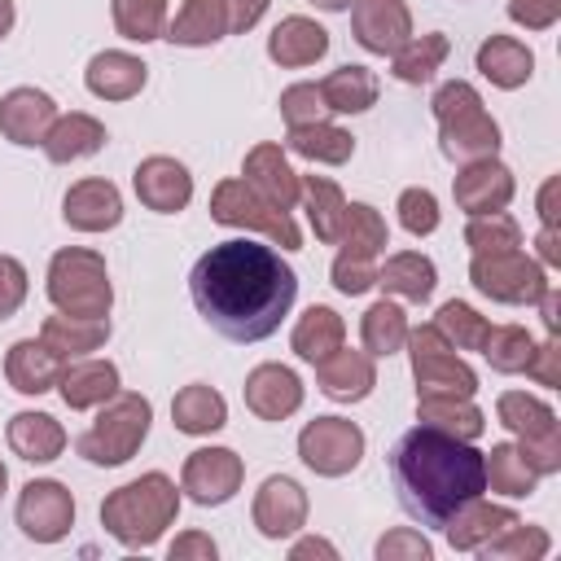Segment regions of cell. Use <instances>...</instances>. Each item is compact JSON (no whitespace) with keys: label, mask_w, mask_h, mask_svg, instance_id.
I'll list each match as a JSON object with an SVG mask.
<instances>
[{"label":"cell","mask_w":561,"mask_h":561,"mask_svg":"<svg viewBox=\"0 0 561 561\" xmlns=\"http://www.w3.org/2000/svg\"><path fill=\"white\" fill-rule=\"evenodd\" d=\"M188 294L197 316L228 342H263L280 329L298 298V272L259 241L228 237L210 245L193 272Z\"/></svg>","instance_id":"obj_1"},{"label":"cell","mask_w":561,"mask_h":561,"mask_svg":"<svg viewBox=\"0 0 561 561\" xmlns=\"http://www.w3.org/2000/svg\"><path fill=\"white\" fill-rule=\"evenodd\" d=\"M386 465H390L399 508L412 522L434 526V530H443V522L460 504H469L486 491L482 451L456 434L434 430V425H412L408 434H399Z\"/></svg>","instance_id":"obj_2"},{"label":"cell","mask_w":561,"mask_h":561,"mask_svg":"<svg viewBox=\"0 0 561 561\" xmlns=\"http://www.w3.org/2000/svg\"><path fill=\"white\" fill-rule=\"evenodd\" d=\"M175 513H180V491L167 473H140L101 500V526L123 548H153L162 530L175 526Z\"/></svg>","instance_id":"obj_3"},{"label":"cell","mask_w":561,"mask_h":561,"mask_svg":"<svg viewBox=\"0 0 561 561\" xmlns=\"http://www.w3.org/2000/svg\"><path fill=\"white\" fill-rule=\"evenodd\" d=\"M430 110H434V123H438V149L451 162H478V158L500 153V123L486 114L473 83H465V79L443 83L434 92Z\"/></svg>","instance_id":"obj_4"},{"label":"cell","mask_w":561,"mask_h":561,"mask_svg":"<svg viewBox=\"0 0 561 561\" xmlns=\"http://www.w3.org/2000/svg\"><path fill=\"white\" fill-rule=\"evenodd\" d=\"M149 421H153V403L145 394L118 390L114 399L101 403L96 421L75 438V451L88 465H101V469L127 465L140 451V443L149 438Z\"/></svg>","instance_id":"obj_5"},{"label":"cell","mask_w":561,"mask_h":561,"mask_svg":"<svg viewBox=\"0 0 561 561\" xmlns=\"http://www.w3.org/2000/svg\"><path fill=\"white\" fill-rule=\"evenodd\" d=\"M48 298L66 316H110L114 285L105 272V259L83 245H66L48 259Z\"/></svg>","instance_id":"obj_6"},{"label":"cell","mask_w":561,"mask_h":561,"mask_svg":"<svg viewBox=\"0 0 561 561\" xmlns=\"http://www.w3.org/2000/svg\"><path fill=\"white\" fill-rule=\"evenodd\" d=\"M495 416H500V425L508 434H517V451L526 456V465L539 478L561 469V421H557V412L539 394L504 390L495 399Z\"/></svg>","instance_id":"obj_7"},{"label":"cell","mask_w":561,"mask_h":561,"mask_svg":"<svg viewBox=\"0 0 561 561\" xmlns=\"http://www.w3.org/2000/svg\"><path fill=\"white\" fill-rule=\"evenodd\" d=\"M210 219L224 224V228H250V232H263L272 245L280 250H298L302 245V232L298 224L289 219V210H276L267 206L245 180H219L210 188Z\"/></svg>","instance_id":"obj_8"},{"label":"cell","mask_w":561,"mask_h":561,"mask_svg":"<svg viewBox=\"0 0 561 561\" xmlns=\"http://www.w3.org/2000/svg\"><path fill=\"white\" fill-rule=\"evenodd\" d=\"M469 285L491 298V302H504V307H526V302H539V294L552 285L548 280V267L530 254L517 250H500V254H473L469 263Z\"/></svg>","instance_id":"obj_9"},{"label":"cell","mask_w":561,"mask_h":561,"mask_svg":"<svg viewBox=\"0 0 561 561\" xmlns=\"http://www.w3.org/2000/svg\"><path fill=\"white\" fill-rule=\"evenodd\" d=\"M412 346V377H416V394H460L473 399L478 394V373L456 355V346L438 333V324H416L408 329Z\"/></svg>","instance_id":"obj_10"},{"label":"cell","mask_w":561,"mask_h":561,"mask_svg":"<svg viewBox=\"0 0 561 561\" xmlns=\"http://www.w3.org/2000/svg\"><path fill=\"white\" fill-rule=\"evenodd\" d=\"M298 460L320 478H342L364 460V430L346 416H316L298 430Z\"/></svg>","instance_id":"obj_11"},{"label":"cell","mask_w":561,"mask_h":561,"mask_svg":"<svg viewBox=\"0 0 561 561\" xmlns=\"http://www.w3.org/2000/svg\"><path fill=\"white\" fill-rule=\"evenodd\" d=\"M241 478H245V465L232 447H197V451H188V460L180 469V491L193 504L215 508L241 491Z\"/></svg>","instance_id":"obj_12"},{"label":"cell","mask_w":561,"mask_h":561,"mask_svg":"<svg viewBox=\"0 0 561 561\" xmlns=\"http://www.w3.org/2000/svg\"><path fill=\"white\" fill-rule=\"evenodd\" d=\"M75 526V495L57 478H31L18 495V530L35 543H57Z\"/></svg>","instance_id":"obj_13"},{"label":"cell","mask_w":561,"mask_h":561,"mask_svg":"<svg viewBox=\"0 0 561 561\" xmlns=\"http://www.w3.org/2000/svg\"><path fill=\"white\" fill-rule=\"evenodd\" d=\"M351 31H355L359 48L390 57L412 39V9L403 0H355L351 4Z\"/></svg>","instance_id":"obj_14"},{"label":"cell","mask_w":561,"mask_h":561,"mask_svg":"<svg viewBox=\"0 0 561 561\" xmlns=\"http://www.w3.org/2000/svg\"><path fill=\"white\" fill-rule=\"evenodd\" d=\"M131 184H136L140 206H149L158 215H180L193 202V175H188V167L175 162V158H167V153L140 158L136 171H131Z\"/></svg>","instance_id":"obj_15"},{"label":"cell","mask_w":561,"mask_h":561,"mask_svg":"<svg viewBox=\"0 0 561 561\" xmlns=\"http://www.w3.org/2000/svg\"><path fill=\"white\" fill-rule=\"evenodd\" d=\"M517 184H513V171L500 162V158H478V162H460L456 180H451V197L465 215H491V210H504L513 202Z\"/></svg>","instance_id":"obj_16"},{"label":"cell","mask_w":561,"mask_h":561,"mask_svg":"<svg viewBox=\"0 0 561 561\" xmlns=\"http://www.w3.org/2000/svg\"><path fill=\"white\" fill-rule=\"evenodd\" d=\"M250 517H254V526H259L263 539H289V535H298L307 526V491L294 478L272 473L254 491Z\"/></svg>","instance_id":"obj_17"},{"label":"cell","mask_w":561,"mask_h":561,"mask_svg":"<svg viewBox=\"0 0 561 561\" xmlns=\"http://www.w3.org/2000/svg\"><path fill=\"white\" fill-rule=\"evenodd\" d=\"M57 123V101L39 88H13L0 96V136L31 149V145H44L48 127Z\"/></svg>","instance_id":"obj_18"},{"label":"cell","mask_w":561,"mask_h":561,"mask_svg":"<svg viewBox=\"0 0 561 561\" xmlns=\"http://www.w3.org/2000/svg\"><path fill=\"white\" fill-rule=\"evenodd\" d=\"M316 386H320V394L333 399V403H359V399H368L373 386H377L373 355H368V351L337 346L333 355L316 359Z\"/></svg>","instance_id":"obj_19"},{"label":"cell","mask_w":561,"mask_h":561,"mask_svg":"<svg viewBox=\"0 0 561 561\" xmlns=\"http://www.w3.org/2000/svg\"><path fill=\"white\" fill-rule=\"evenodd\" d=\"M245 408L259 416V421H285L302 408V381L294 368L285 364H259L250 368L245 377Z\"/></svg>","instance_id":"obj_20"},{"label":"cell","mask_w":561,"mask_h":561,"mask_svg":"<svg viewBox=\"0 0 561 561\" xmlns=\"http://www.w3.org/2000/svg\"><path fill=\"white\" fill-rule=\"evenodd\" d=\"M61 219L75 232H110L123 219V197H118V188L110 180H96V175L79 180L61 197Z\"/></svg>","instance_id":"obj_21"},{"label":"cell","mask_w":561,"mask_h":561,"mask_svg":"<svg viewBox=\"0 0 561 561\" xmlns=\"http://www.w3.org/2000/svg\"><path fill=\"white\" fill-rule=\"evenodd\" d=\"M241 175H245V184H250L267 206H276V210H289V206L298 202V171L285 162V149L272 145V140H259V145L245 153Z\"/></svg>","instance_id":"obj_22"},{"label":"cell","mask_w":561,"mask_h":561,"mask_svg":"<svg viewBox=\"0 0 561 561\" xmlns=\"http://www.w3.org/2000/svg\"><path fill=\"white\" fill-rule=\"evenodd\" d=\"M329 53V31L302 13H289L272 26L267 35V57L285 70H298V66H316L320 57Z\"/></svg>","instance_id":"obj_23"},{"label":"cell","mask_w":561,"mask_h":561,"mask_svg":"<svg viewBox=\"0 0 561 561\" xmlns=\"http://www.w3.org/2000/svg\"><path fill=\"white\" fill-rule=\"evenodd\" d=\"M57 394L66 408L83 412V408H101L105 399L118 394V368L110 359H66L61 377H57Z\"/></svg>","instance_id":"obj_24"},{"label":"cell","mask_w":561,"mask_h":561,"mask_svg":"<svg viewBox=\"0 0 561 561\" xmlns=\"http://www.w3.org/2000/svg\"><path fill=\"white\" fill-rule=\"evenodd\" d=\"M145 79H149V66H145L140 57L123 53V48L96 53V57L88 61V70H83L88 92L101 96V101H131V96L145 88Z\"/></svg>","instance_id":"obj_25"},{"label":"cell","mask_w":561,"mask_h":561,"mask_svg":"<svg viewBox=\"0 0 561 561\" xmlns=\"http://www.w3.org/2000/svg\"><path fill=\"white\" fill-rule=\"evenodd\" d=\"M513 522H522L513 508L486 504V500L478 495V500L460 504V508L443 522V535H447V543H451L456 552H478L486 539H495V535H500L504 526H513Z\"/></svg>","instance_id":"obj_26"},{"label":"cell","mask_w":561,"mask_h":561,"mask_svg":"<svg viewBox=\"0 0 561 561\" xmlns=\"http://www.w3.org/2000/svg\"><path fill=\"white\" fill-rule=\"evenodd\" d=\"M61 364H66V359H61L57 351H48L39 337H22V342H13L9 355H4V377H9V386H13L18 394H44V390L57 386Z\"/></svg>","instance_id":"obj_27"},{"label":"cell","mask_w":561,"mask_h":561,"mask_svg":"<svg viewBox=\"0 0 561 561\" xmlns=\"http://www.w3.org/2000/svg\"><path fill=\"white\" fill-rule=\"evenodd\" d=\"M39 342L57 351L61 359H83L88 351H101L110 342V316H48L39 324Z\"/></svg>","instance_id":"obj_28"},{"label":"cell","mask_w":561,"mask_h":561,"mask_svg":"<svg viewBox=\"0 0 561 561\" xmlns=\"http://www.w3.org/2000/svg\"><path fill=\"white\" fill-rule=\"evenodd\" d=\"M4 434H9L13 456L26 460V465H48L66 451V430L48 412H13Z\"/></svg>","instance_id":"obj_29"},{"label":"cell","mask_w":561,"mask_h":561,"mask_svg":"<svg viewBox=\"0 0 561 561\" xmlns=\"http://www.w3.org/2000/svg\"><path fill=\"white\" fill-rule=\"evenodd\" d=\"M478 70H482V79H491L495 88L513 92V88L530 83V75H535V53H530L522 39H513V35H491V39L478 44Z\"/></svg>","instance_id":"obj_30"},{"label":"cell","mask_w":561,"mask_h":561,"mask_svg":"<svg viewBox=\"0 0 561 561\" xmlns=\"http://www.w3.org/2000/svg\"><path fill=\"white\" fill-rule=\"evenodd\" d=\"M101 145H105V123L92 114H79V110L57 114V123L44 136L48 162H79V158H92Z\"/></svg>","instance_id":"obj_31"},{"label":"cell","mask_w":561,"mask_h":561,"mask_svg":"<svg viewBox=\"0 0 561 561\" xmlns=\"http://www.w3.org/2000/svg\"><path fill=\"white\" fill-rule=\"evenodd\" d=\"M228 35V13H224V0H184L180 13L167 22V35L171 44L180 48H210Z\"/></svg>","instance_id":"obj_32"},{"label":"cell","mask_w":561,"mask_h":561,"mask_svg":"<svg viewBox=\"0 0 561 561\" xmlns=\"http://www.w3.org/2000/svg\"><path fill=\"white\" fill-rule=\"evenodd\" d=\"M298 202L311 219V232L329 245H337L342 237V219H346V193L329 180V175H298Z\"/></svg>","instance_id":"obj_33"},{"label":"cell","mask_w":561,"mask_h":561,"mask_svg":"<svg viewBox=\"0 0 561 561\" xmlns=\"http://www.w3.org/2000/svg\"><path fill=\"white\" fill-rule=\"evenodd\" d=\"M316 88H320L329 114H364L377 105V92H381V83L368 66H337Z\"/></svg>","instance_id":"obj_34"},{"label":"cell","mask_w":561,"mask_h":561,"mask_svg":"<svg viewBox=\"0 0 561 561\" xmlns=\"http://www.w3.org/2000/svg\"><path fill=\"white\" fill-rule=\"evenodd\" d=\"M171 421H175L180 434H197L202 438V434H215V430L228 425V403H224V394L215 386L193 381L171 399Z\"/></svg>","instance_id":"obj_35"},{"label":"cell","mask_w":561,"mask_h":561,"mask_svg":"<svg viewBox=\"0 0 561 561\" xmlns=\"http://www.w3.org/2000/svg\"><path fill=\"white\" fill-rule=\"evenodd\" d=\"M416 421L434 425L443 434H456L465 443L482 438V430H486L482 408H473V399H460V394H416Z\"/></svg>","instance_id":"obj_36"},{"label":"cell","mask_w":561,"mask_h":561,"mask_svg":"<svg viewBox=\"0 0 561 561\" xmlns=\"http://www.w3.org/2000/svg\"><path fill=\"white\" fill-rule=\"evenodd\" d=\"M377 285L386 294L408 298V302H430V294L438 285V272L421 250H399L377 267Z\"/></svg>","instance_id":"obj_37"},{"label":"cell","mask_w":561,"mask_h":561,"mask_svg":"<svg viewBox=\"0 0 561 561\" xmlns=\"http://www.w3.org/2000/svg\"><path fill=\"white\" fill-rule=\"evenodd\" d=\"M342 337H346L342 316H337L333 307H324V302H311V307L298 316V324H294V333H289V346H294L298 359L316 364V359L333 355V351L342 346Z\"/></svg>","instance_id":"obj_38"},{"label":"cell","mask_w":561,"mask_h":561,"mask_svg":"<svg viewBox=\"0 0 561 561\" xmlns=\"http://www.w3.org/2000/svg\"><path fill=\"white\" fill-rule=\"evenodd\" d=\"M285 145H289L298 158L324 162V167H342V162L355 153V136H351L346 127L329 123V118H324V123H307V127H289Z\"/></svg>","instance_id":"obj_39"},{"label":"cell","mask_w":561,"mask_h":561,"mask_svg":"<svg viewBox=\"0 0 561 561\" xmlns=\"http://www.w3.org/2000/svg\"><path fill=\"white\" fill-rule=\"evenodd\" d=\"M451 44L443 31H430V35H412L399 53H390V75L399 83H430L438 75V66L447 61Z\"/></svg>","instance_id":"obj_40"},{"label":"cell","mask_w":561,"mask_h":561,"mask_svg":"<svg viewBox=\"0 0 561 561\" xmlns=\"http://www.w3.org/2000/svg\"><path fill=\"white\" fill-rule=\"evenodd\" d=\"M482 465H486V491L508 495V500L535 495L539 473L526 465V456L513 443H491V451H482Z\"/></svg>","instance_id":"obj_41"},{"label":"cell","mask_w":561,"mask_h":561,"mask_svg":"<svg viewBox=\"0 0 561 561\" xmlns=\"http://www.w3.org/2000/svg\"><path fill=\"white\" fill-rule=\"evenodd\" d=\"M337 245H342V254L377 259V254L390 245L386 219H381L368 202H346V219H342V237H337Z\"/></svg>","instance_id":"obj_42"},{"label":"cell","mask_w":561,"mask_h":561,"mask_svg":"<svg viewBox=\"0 0 561 561\" xmlns=\"http://www.w3.org/2000/svg\"><path fill=\"white\" fill-rule=\"evenodd\" d=\"M359 337H364V351L368 355H394V351H403V342H408V316H403V307L390 302V298H377L364 311V320H359Z\"/></svg>","instance_id":"obj_43"},{"label":"cell","mask_w":561,"mask_h":561,"mask_svg":"<svg viewBox=\"0 0 561 561\" xmlns=\"http://www.w3.org/2000/svg\"><path fill=\"white\" fill-rule=\"evenodd\" d=\"M548 548H552V539H548L543 526L513 522V526H504L495 539H486V543L478 548V557H482V561H539V557H548Z\"/></svg>","instance_id":"obj_44"},{"label":"cell","mask_w":561,"mask_h":561,"mask_svg":"<svg viewBox=\"0 0 561 561\" xmlns=\"http://www.w3.org/2000/svg\"><path fill=\"white\" fill-rule=\"evenodd\" d=\"M114 26L131 44H149L167 35V0H110Z\"/></svg>","instance_id":"obj_45"},{"label":"cell","mask_w":561,"mask_h":561,"mask_svg":"<svg viewBox=\"0 0 561 561\" xmlns=\"http://www.w3.org/2000/svg\"><path fill=\"white\" fill-rule=\"evenodd\" d=\"M434 324H438V333H443L456 351H482V342H486V333H491V320L478 316V311H473L469 302H460V298H447V302L438 307Z\"/></svg>","instance_id":"obj_46"},{"label":"cell","mask_w":561,"mask_h":561,"mask_svg":"<svg viewBox=\"0 0 561 561\" xmlns=\"http://www.w3.org/2000/svg\"><path fill=\"white\" fill-rule=\"evenodd\" d=\"M482 355L495 373H526V364L535 355V337L522 324H491V333L482 342Z\"/></svg>","instance_id":"obj_47"},{"label":"cell","mask_w":561,"mask_h":561,"mask_svg":"<svg viewBox=\"0 0 561 561\" xmlns=\"http://www.w3.org/2000/svg\"><path fill=\"white\" fill-rule=\"evenodd\" d=\"M465 245L473 254H500V250H517L522 245V228L513 215L491 210V215H469L465 224Z\"/></svg>","instance_id":"obj_48"},{"label":"cell","mask_w":561,"mask_h":561,"mask_svg":"<svg viewBox=\"0 0 561 561\" xmlns=\"http://www.w3.org/2000/svg\"><path fill=\"white\" fill-rule=\"evenodd\" d=\"M280 118L285 127H307V123H324L329 118V105L320 96L316 83H289L280 92Z\"/></svg>","instance_id":"obj_49"},{"label":"cell","mask_w":561,"mask_h":561,"mask_svg":"<svg viewBox=\"0 0 561 561\" xmlns=\"http://www.w3.org/2000/svg\"><path fill=\"white\" fill-rule=\"evenodd\" d=\"M399 224H403V232H412V237H430L434 228H438V197L430 193V188H403L399 193Z\"/></svg>","instance_id":"obj_50"},{"label":"cell","mask_w":561,"mask_h":561,"mask_svg":"<svg viewBox=\"0 0 561 561\" xmlns=\"http://www.w3.org/2000/svg\"><path fill=\"white\" fill-rule=\"evenodd\" d=\"M329 280L337 294L355 298V294H368L377 285V263L373 259H355V254H337L333 267H329Z\"/></svg>","instance_id":"obj_51"},{"label":"cell","mask_w":561,"mask_h":561,"mask_svg":"<svg viewBox=\"0 0 561 561\" xmlns=\"http://www.w3.org/2000/svg\"><path fill=\"white\" fill-rule=\"evenodd\" d=\"M430 557H434V548H430V539L421 530L399 526V530L377 539V561H430Z\"/></svg>","instance_id":"obj_52"},{"label":"cell","mask_w":561,"mask_h":561,"mask_svg":"<svg viewBox=\"0 0 561 561\" xmlns=\"http://www.w3.org/2000/svg\"><path fill=\"white\" fill-rule=\"evenodd\" d=\"M26 267L13 254H0V320H9L26 302Z\"/></svg>","instance_id":"obj_53"},{"label":"cell","mask_w":561,"mask_h":561,"mask_svg":"<svg viewBox=\"0 0 561 561\" xmlns=\"http://www.w3.org/2000/svg\"><path fill=\"white\" fill-rule=\"evenodd\" d=\"M508 18L526 31H548L561 18V0H508Z\"/></svg>","instance_id":"obj_54"},{"label":"cell","mask_w":561,"mask_h":561,"mask_svg":"<svg viewBox=\"0 0 561 561\" xmlns=\"http://www.w3.org/2000/svg\"><path fill=\"white\" fill-rule=\"evenodd\" d=\"M526 373H530L539 386H548V390H557V386H561V342H557V333H548V342H543V346H535V355H530Z\"/></svg>","instance_id":"obj_55"},{"label":"cell","mask_w":561,"mask_h":561,"mask_svg":"<svg viewBox=\"0 0 561 561\" xmlns=\"http://www.w3.org/2000/svg\"><path fill=\"white\" fill-rule=\"evenodd\" d=\"M272 0H224L228 13V35H245L250 26H259V18L267 13Z\"/></svg>","instance_id":"obj_56"},{"label":"cell","mask_w":561,"mask_h":561,"mask_svg":"<svg viewBox=\"0 0 561 561\" xmlns=\"http://www.w3.org/2000/svg\"><path fill=\"white\" fill-rule=\"evenodd\" d=\"M215 552H219V548H215V539H210V535H202V530H184V535L167 548V557H171V561H193V557L215 561Z\"/></svg>","instance_id":"obj_57"},{"label":"cell","mask_w":561,"mask_h":561,"mask_svg":"<svg viewBox=\"0 0 561 561\" xmlns=\"http://www.w3.org/2000/svg\"><path fill=\"white\" fill-rule=\"evenodd\" d=\"M535 250H539V263L543 267H561V237H557V228H539Z\"/></svg>","instance_id":"obj_58"},{"label":"cell","mask_w":561,"mask_h":561,"mask_svg":"<svg viewBox=\"0 0 561 561\" xmlns=\"http://www.w3.org/2000/svg\"><path fill=\"white\" fill-rule=\"evenodd\" d=\"M539 320H543L548 333L561 329V294H557V285H548V289L539 294Z\"/></svg>","instance_id":"obj_59"},{"label":"cell","mask_w":561,"mask_h":561,"mask_svg":"<svg viewBox=\"0 0 561 561\" xmlns=\"http://www.w3.org/2000/svg\"><path fill=\"white\" fill-rule=\"evenodd\" d=\"M307 557H337V548L329 543V539H316V535H307V539H298L294 548H289V561H307Z\"/></svg>","instance_id":"obj_60"},{"label":"cell","mask_w":561,"mask_h":561,"mask_svg":"<svg viewBox=\"0 0 561 561\" xmlns=\"http://www.w3.org/2000/svg\"><path fill=\"white\" fill-rule=\"evenodd\" d=\"M557 188H561L557 175H548L543 188H539V219H543V228H557Z\"/></svg>","instance_id":"obj_61"},{"label":"cell","mask_w":561,"mask_h":561,"mask_svg":"<svg viewBox=\"0 0 561 561\" xmlns=\"http://www.w3.org/2000/svg\"><path fill=\"white\" fill-rule=\"evenodd\" d=\"M13 18H18V13H13V0H0V39L13 31Z\"/></svg>","instance_id":"obj_62"},{"label":"cell","mask_w":561,"mask_h":561,"mask_svg":"<svg viewBox=\"0 0 561 561\" xmlns=\"http://www.w3.org/2000/svg\"><path fill=\"white\" fill-rule=\"evenodd\" d=\"M311 4H316V9H324V13H346L355 0H311Z\"/></svg>","instance_id":"obj_63"},{"label":"cell","mask_w":561,"mask_h":561,"mask_svg":"<svg viewBox=\"0 0 561 561\" xmlns=\"http://www.w3.org/2000/svg\"><path fill=\"white\" fill-rule=\"evenodd\" d=\"M4 486H9V469H4V460H0V500H4Z\"/></svg>","instance_id":"obj_64"}]
</instances>
